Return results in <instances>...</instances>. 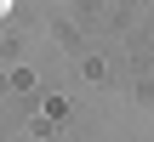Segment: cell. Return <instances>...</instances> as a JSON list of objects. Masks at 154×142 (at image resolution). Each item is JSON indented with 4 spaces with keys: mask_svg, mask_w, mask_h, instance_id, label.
<instances>
[{
    "mask_svg": "<svg viewBox=\"0 0 154 142\" xmlns=\"http://www.w3.org/2000/svg\"><path fill=\"white\" fill-rule=\"evenodd\" d=\"M6 11H11V0H0V17H6Z\"/></svg>",
    "mask_w": 154,
    "mask_h": 142,
    "instance_id": "6da1fadb",
    "label": "cell"
}]
</instances>
